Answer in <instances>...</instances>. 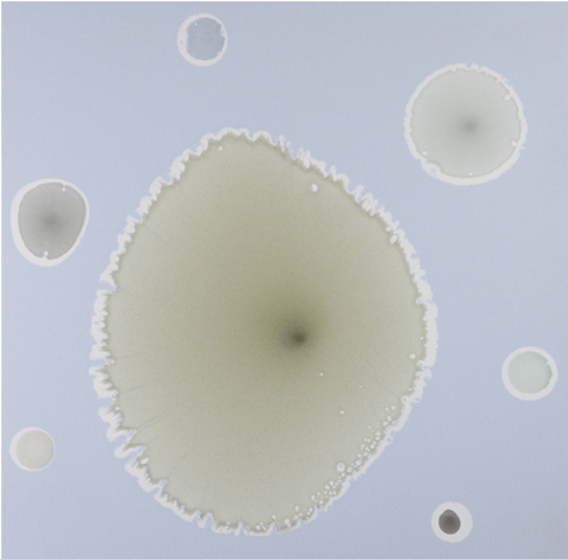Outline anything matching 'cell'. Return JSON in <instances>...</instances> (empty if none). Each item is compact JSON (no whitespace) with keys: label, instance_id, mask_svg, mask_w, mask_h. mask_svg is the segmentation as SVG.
Instances as JSON below:
<instances>
[{"label":"cell","instance_id":"6da1fadb","mask_svg":"<svg viewBox=\"0 0 568 559\" xmlns=\"http://www.w3.org/2000/svg\"><path fill=\"white\" fill-rule=\"evenodd\" d=\"M112 273L219 314L113 281L121 292L213 319L164 308L182 321L171 342L219 339L171 357L220 349L200 360L219 357L211 368H229L221 380L237 376L239 394L257 404L274 488L287 499L315 484L316 431H375L415 387L425 319L405 248L341 182L281 145L182 170L134 224Z\"/></svg>","mask_w":568,"mask_h":559},{"label":"cell","instance_id":"277c9868","mask_svg":"<svg viewBox=\"0 0 568 559\" xmlns=\"http://www.w3.org/2000/svg\"><path fill=\"white\" fill-rule=\"evenodd\" d=\"M507 377L517 393L537 395L551 384L554 372L544 356L527 352L515 356L509 362Z\"/></svg>","mask_w":568,"mask_h":559},{"label":"cell","instance_id":"8992f818","mask_svg":"<svg viewBox=\"0 0 568 559\" xmlns=\"http://www.w3.org/2000/svg\"><path fill=\"white\" fill-rule=\"evenodd\" d=\"M16 454L23 467L31 470L42 469L52 459V440L43 431L29 430L19 438Z\"/></svg>","mask_w":568,"mask_h":559},{"label":"cell","instance_id":"5b68a950","mask_svg":"<svg viewBox=\"0 0 568 559\" xmlns=\"http://www.w3.org/2000/svg\"><path fill=\"white\" fill-rule=\"evenodd\" d=\"M224 47L223 28L215 19L199 18L186 28L185 50L193 60L211 62L222 54Z\"/></svg>","mask_w":568,"mask_h":559},{"label":"cell","instance_id":"52a82bcc","mask_svg":"<svg viewBox=\"0 0 568 559\" xmlns=\"http://www.w3.org/2000/svg\"><path fill=\"white\" fill-rule=\"evenodd\" d=\"M439 528L448 536L458 533L462 528L460 517L454 510H445L439 517Z\"/></svg>","mask_w":568,"mask_h":559},{"label":"cell","instance_id":"7a4b0ae2","mask_svg":"<svg viewBox=\"0 0 568 559\" xmlns=\"http://www.w3.org/2000/svg\"><path fill=\"white\" fill-rule=\"evenodd\" d=\"M523 132L511 89L480 69L442 71L409 108L408 133L418 156L448 179L495 175L515 157Z\"/></svg>","mask_w":568,"mask_h":559},{"label":"cell","instance_id":"3957f363","mask_svg":"<svg viewBox=\"0 0 568 559\" xmlns=\"http://www.w3.org/2000/svg\"><path fill=\"white\" fill-rule=\"evenodd\" d=\"M88 203L80 191L61 182L30 189L19 202L17 226L28 252L48 262L68 255L80 240Z\"/></svg>","mask_w":568,"mask_h":559}]
</instances>
